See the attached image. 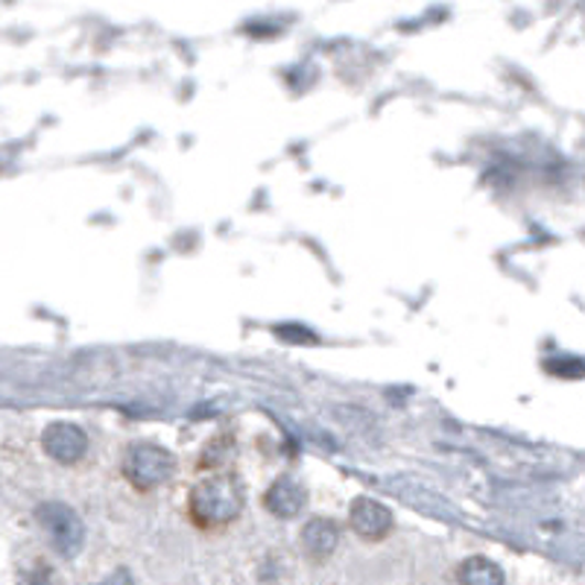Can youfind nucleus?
Returning <instances> with one entry per match:
<instances>
[{
    "label": "nucleus",
    "instance_id": "nucleus-1",
    "mask_svg": "<svg viewBox=\"0 0 585 585\" xmlns=\"http://www.w3.org/2000/svg\"><path fill=\"white\" fill-rule=\"evenodd\" d=\"M243 507H247V489L240 484V477L220 468H214L187 495V518L205 533H220L235 524L243 516Z\"/></svg>",
    "mask_w": 585,
    "mask_h": 585
},
{
    "label": "nucleus",
    "instance_id": "nucleus-2",
    "mask_svg": "<svg viewBox=\"0 0 585 585\" xmlns=\"http://www.w3.org/2000/svg\"><path fill=\"white\" fill-rule=\"evenodd\" d=\"M120 475L136 492L150 495L176 475V457L155 442H132L120 463Z\"/></svg>",
    "mask_w": 585,
    "mask_h": 585
},
{
    "label": "nucleus",
    "instance_id": "nucleus-3",
    "mask_svg": "<svg viewBox=\"0 0 585 585\" xmlns=\"http://www.w3.org/2000/svg\"><path fill=\"white\" fill-rule=\"evenodd\" d=\"M39 524L44 527V533H47V539H51L53 551L62 553L65 560H71V556H77L79 548H83V539H85V530H83V521H79V516L74 512L71 507H65V503H42L39 507Z\"/></svg>",
    "mask_w": 585,
    "mask_h": 585
},
{
    "label": "nucleus",
    "instance_id": "nucleus-4",
    "mask_svg": "<svg viewBox=\"0 0 585 585\" xmlns=\"http://www.w3.org/2000/svg\"><path fill=\"white\" fill-rule=\"evenodd\" d=\"M42 448L59 466H77L88 451V433L74 422H51L42 431Z\"/></svg>",
    "mask_w": 585,
    "mask_h": 585
},
{
    "label": "nucleus",
    "instance_id": "nucleus-5",
    "mask_svg": "<svg viewBox=\"0 0 585 585\" xmlns=\"http://www.w3.org/2000/svg\"><path fill=\"white\" fill-rule=\"evenodd\" d=\"M348 527L355 530V535L366 539V542H381L392 533L396 527V518H392V509L383 507L381 501L375 498H357L351 507H348Z\"/></svg>",
    "mask_w": 585,
    "mask_h": 585
},
{
    "label": "nucleus",
    "instance_id": "nucleus-6",
    "mask_svg": "<svg viewBox=\"0 0 585 585\" xmlns=\"http://www.w3.org/2000/svg\"><path fill=\"white\" fill-rule=\"evenodd\" d=\"M307 492L305 486L293 477H279L275 484L263 492V509L275 518H296L305 509Z\"/></svg>",
    "mask_w": 585,
    "mask_h": 585
},
{
    "label": "nucleus",
    "instance_id": "nucleus-7",
    "mask_svg": "<svg viewBox=\"0 0 585 585\" xmlns=\"http://www.w3.org/2000/svg\"><path fill=\"white\" fill-rule=\"evenodd\" d=\"M339 544V527L328 518H311L302 527V551L311 562H325L337 551Z\"/></svg>",
    "mask_w": 585,
    "mask_h": 585
},
{
    "label": "nucleus",
    "instance_id": "nucleus-8",
    "mask_svg": "<svg viewBox=\"0 0 585 585\" xmlns=\"http://www.w3.org/2000/svg\"><path fill=\"white\" fill-rule=\"evenodd\" d=\"M457 583L468 585H492L503 583V571L498 568V562L486 560V556H472L457 568Z\"/></svg>",
    "mask_w": 585,
    "mask_h": 585
}]
</instances>
